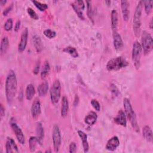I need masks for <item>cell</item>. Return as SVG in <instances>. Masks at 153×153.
Instances as JSON below:
<instances>
[{"label": "cell", "mask_w": 153, "mask_h": 153, "mask_svg": "<svg viewBox=\"0 0 153 153\" xmlns=\"http://www.w3.org/2000/svg\"><path fill=\"white\" fill-rule=\"evenodd\" d=\"M17 88V81L15 72L10 70L5 81V95L7 102L10 104L14 99Z\"/></svg>", "instance_id": "1"}, {"label": "cell", "mask_w": 153, "mask_h": 153, "mask_svg": "<svg viewBox=\"0 0 153 153\" xmlns=\"http://www.w3.org/2000/svg\"><path fill=\"white\" fill-rule=\"evenodd\" d=\"M123 105L125 109V114L129 120L133 130L136 132L139 131V127L137 124L136 115L131 107L129 99L127 98H124L123 100Z\"/></svg>", "instance_id": "2"}, {"label": "cell", "mask_w": 153, "mask_h": 153, "mask_svg": "<svg viewBox=\"0 0 153 153\" xmlns=\"http://www.w3.org/2000/svg\"><path fill=\"white\" fill-rule=\"evenodd\" d=\"M143 5V1H140L136 8L134 14L133 16V30L136 36L138 37L140 33L141 27V16L142 8Z\"/></svg>", "instance_id": "3"}, {"label": "cell", "mask_w": 153, "mask_h": 153, "mask_svg": "<svg viewBox=\"0 0 153 153\" xmlns=\"http://www.w3.org/2000/svg\"><path fill=\"white\" fill-rule=\"evenodd\" d=\"M129 65L128 61L123 57H117L110 59L106 64V69L109 71H118Z\"/></svg>", "instance_id": "4"}, {"label": "cell", "mask_w": 153, "mask_h": 153, "mask_svg": "<svg viewBox=\"0 0 153 153\" xmlns=\"http://www.w3.org/2000/svg\"><path fill=\"white\" fill-rule=\"evenodd\" d=\"M142 49L145 54H149L153 48V40L151 35L146 30L143 31L142 34Z\"/></svg>", "instance_id": "5"}, {"label": "cell", "mask_w": 153, "mask_h": 153, "mask_svg": "<svg viewBox=\"0 0 153 153\" xmlns=\"http://www.w3.org/2000/svg\"><path fill=\"white\" fill-rule=\"evenodd\" d=\"M50 93L51 103L54 105L57 104L60 99L61 93V85L59 80L54 81L50 88Z\"/></svg>", "instance_id": "6"}, {"label": "cell", "mask_w": 153, "mask_h": 153, "mask_svg": "<svg viewBox=\"0 0 153 153\" xmlns=\"http://www.w3.org/2000/svg\"><path fill=\"white\" fill-rule=\"evenodd\" d=\"M142 56L141 44L137 41H134L133 44L132 48V60L134 66L139 68L140 66V62Z\"/></svg>", "instance_id": "7"}, {"label": "cell", "mask_w": 153, "mask_h": 153, "mask_svg": "<svg viewBox=\"0 0 153 153\" xmlns=\"http://www.w3.org/2000/svg\"><path fill=\"white\" fill-rule=\"evenodd\" d=\"M52 139L54 149L55 152H59L61 145V134L59 130V127L57 125H54L53 128Z\"/></svg>", "instance_id": "8"}, {"label": "cell", "mask_w": 153, "mask_h": 153, "mask_svg": "<svg viewBox=\"0 0 153 153\" xmlns=\"http://www.w3.org/2000/svg\"><path fill=\"white\" fill-rule=\"evenodd\" d=\"M11 127L13 131L15 133V135L16 136V138H17L18 142L21 145H24L25 143V136H24L21 128L14 122L11 123Z\"/></svg>", "instance_id": "9"}, {"label": "cell", "mask_w": 153, "mask_h": 153, "mask_svg": "<svg viewBox=\"0 0 153 153\" xmlns=\"http://www.w3.org/2000/svg\"><path fill=\"white\" fill-rule=\"evenodd\" d=\"M27 38H28V29L27 28H25L21 35L20 41L18 45V51L19 53H22L26 48L27 42Z\"/></svg>", "instance_id": "10"}, {"label": "cell", "mask_w": 153, "mask_h": 153, "mask_svg": "<svg viewBox=\"0 0 153 153\" xmlns=\"http://www.w3.org/2000/svg\"><path fill=\"white\" fill-rule=\"evenodd\" d=\"M41 103L37 98L34 100L31 106V115L33 119H36L41 114Z\"/></svg>", "instance_id": "11"}, {"label": "cell", "mask_w": 153, "mask_h": 153, "mask_svg": "<svg viewBox=\"0 0 153 153\" xmlns=\"http://www.w3.org/2000/svg\"><path fill=\"white\" fill-rule=\"evenodd\" d=\"M113 44L115 50H120L124 46V43L121 35L117 31L113 32Z\"/></svg>", "instance_id": "12"}, {"label": "cell", "mask_w": 153, "mask_h": 153, "mask_svg": "<svg viewBox=\"0 0 153 153\" xmlns=\"http://www.w3.org/2000/svg\"><path fill=\"white\" fill-rule=\"evenodd\" d=\"M120 145V140L117 136H113L107 142L106 149L108 151H114Z\"/></svg>", "instance_id": "13"}, {"label": "cell", "mask_w": 153, "mask_h": 153, "mask_svg": "<svg viewBox=\"0 0 153 153\" xmlns=\"http://www.w3.org/2000/svg\"><path fill=\"white\" fill-rule=\"evenodd\" d=\"M6 152L7 153H13V152H19V150L14 140L10 137L7 138V140L5 144Z\"/></svg>", "instance_id": "14"}, {"label": "cell", "mask_w": 153, "mask_h": 153, "mask_svg": "<svg viewBox=\"0 0 153 153\" xmlns=\"http://www.w3.org/2000/svg\"><path fill=\"white\" fill-rule=\"evenodd\" d=\"M129 2L127 1H121V8L123 14V17L124 21H127L129 18Z\"/></svg>", "instance_id": "15"}, {"label": "cell", "mask_w": 153, "mask_h": 153, "mask_svg": "<svg viewBox=\"0 0 153 153\" xmlns=\"http://www.w3.org/2000/svg\"><path fill=\"white\" fill-rule=\"evenodd\" d=\"M114 121L116 124L122 126L123 127H126L127 124L126 117L124 112L122 110H120L117 115V116L114 118Z\"/></svg>", "instance_id": "16"}, {"label": "cell", "mask_w": 153, "mask_h": 153, "mask_svg": "<svg viewBox=\"0 0 153 153\" xmlns=\"http://www.w3.org/2000/svg\"><path fill=\"white\" fill-rule=\"evenodd\" d=\"M69 111V103L67 97L64 96L62 99V108H61V115L62 117H66L68 115Z\"/></svg>", "instance_id": "17"}, {"label": "cell", "mask_w": 153, "mask_h": 153, "mask_svg": "<svg viewBox=\"0 0 153 153\" xmlns=\"http://www.w3.org/2000/svg\"><path fill=\"white\" fill-rule=\"evenodd\" d=\"M78 134L82 141L84 152H88V149H89V146H88V141H87V134L84 131H82L81 130H78Z\"/></svg>", "instance_id": "18"}, {"label": "cell", "mask_w": 153, "mask_h": 153, "mask_svg": "<svg viewBox=\"0 0 153 153\" xmlns=\"http://www.w3.org/2000/svg\"><path fill=\"white\" fill-rule=\"evenodd\" d=\"M36 134L38 143L42 145L44 138V129L41 123H38L36 126Z\"/></svg>", "instance_id": "19"}, {"label": "cell", "mask_w": 153, "mask_h": 153, "mask_svg": "<svg viewBox=\"0 0 153 153\" xmlns=\"http://www.w3.org/2000/svg\"><path fill=\"white\" fill-rule=\"evenodd\" d=\"M143 136L146 141L148 142H151L152 141V131L151 128L148 126H145L143 127L142 130Z\"/></svg>", "instance_id": "20"}, {"label": "cell", "mask_w": 153, "mask_h": 153, "mask_svg": "<svg viewBox=\"0 0 153 153\" xmlns=\"http://www.w3.org/2000/svg\"><path fill=\"white\" fill-rule=\"evenodd\" d=\"M118 22V13L115 10H113L111 11V27L113 32L117 31Z\"/></svg>", "instance_id": "21"}, {"label": "cell", "mask_w": 153, "mask_h": 153, "mask_svg": "<svg viewBox=\"0 0 153 153\" xmlns=\"http://www.w3.org/2000/svg\"><path fill=\"white\" fill-rule=\"evenodd\" d=\"M32 41L36 52H41L43 49V44L40 37L38 35H34L32 37Z\"/></svg>", "instance_id": "22"}, {"label": "cell", "mask_w": 153, "mask_h": 153, "mask_svg": "<svg viewBox=\"0 0 153 153\" xmlns=\"http://www.w3.org/2000/svg\"><path fill=\"white\" fill-rule=\"evenodd\" d=\"M97 118V115L96 113L94 111H90L88 114L85 117L84 121L85 123L90 126H91L94 124Z\"/></svg>", "instance_id": "23"}, {"label": "cell", "mask_w": 153, "mask_h": 153, "mask_svg": "<svg viewBox=\"0 0 153 153\" xmlns=\"http://www.w3.org/2000/svg\"><path fill=\"white\" fill-rule=\"evenodd\" d=\"M9 47V41L7 36H5L2 38L1 42V56H3L6 53Z\"/></svg>", "instance_id": "24"}, {"label": "cell", "mask_w": 153, "mask_h": 153, "mask_svg": "<svg viewBox=\"0 0 153 153\" xmlns=\"http://www.w3.org/2000/svg\"><path fill=\"white\" fill-rule=\"evenodd\" d=\"M48 90V84L47 81L41 83L38 87V93L39 96H44Z\"/></svg>", "instance_id": "25"}, {"label": "cell", "mask_w": 153, "mask_h": 153, "mask_svg": "<svg viewBox=\"0 0 153 153\" xmlns=\"http://www.w3.org/2000/svg\"><path fill=\"white\" fill-rule=\"evenodd\" d=\"M35 90L33 85L32 84H29L26 89V99L28 100H30L33 96L35 95Z\"/></svg>", "instance_id": "26"}, {"label": "cell", "mask_w": 153, "mask_h": 153, "mask_svg": "<svg viewBox=\"0 0 153 153\" xmlns=\"http://www.w3.org/2000/svg\"><path fill=\"white\" fill-rule=\"evenodd\" d=\"M50 71V64L48 62L45 61L42 66L41 71V76L42 79H44L46 78V76L48 75L49 72Z\"/></svg>", "instance_id": "27"}, {"label": "cell", "mask_w": 153, "mask_h": 153, "mask_svg": "<svg viewBox=\"0 0 153 153\" xmlns=\"http://www.w3.org/2000/svg\"><path fill=\"white\" fill-rule=\"evenodd\" d=\"M63 51L65 53H68L69 54H70L74 58H76L79 56L76 49L74 47H71V46L66 47L63 50Z\"/></svg>", "instance_id": "28"}, {"label": "cell", "mask_w": 153, "mask_h": 153, "mask_svg": "<svg viewBox=\"0 0 153 153\" xmlns=\"http://www.w3.org/2000/svg\"><path fill=\"white\" fill-rule=\"evenodd\" d=\"M38 143V139L35 136H31L29 140V149L31 152H34L36 149V144Z\"/></svg>", "instance_id": "29"}, {"label": "cell", "mask_w": 153, "mask_h": 153, "mask_svg": "<svg viewBox=\"0 0 153 153\" xmlns=\"http://www.w3.org/2000/svg\"><path fill=\"white\" fill-rule=\"evenodd\" d=\"M87 16L89 18V19L94 23V20H93V11L92 9V6H91V2L90 1H87Z\"/></svg>", "instance_id": "30"}, {"label": "cell", "mask_w": 153, "mask_h": 153, "mask_svg": "<svg viewBox=\"0 0 153 153\" xmlns=\"http://www.w3.org/2000/svg\"><path fill=\"white\" fill-rule=\"evenodd\" d=\"M71 6L73 8L74 10L75 11V12L76 13L78 17L81 19V20H84V17L83 16V13H82V10L76 5V4L74 2V3H72L71 4Z\"/></svg>", "instance_id": "31"}, {"label": "cell", "mask_w": 153, "mask_h": 153, "mask_svg": "<svg viewBox=\"0 0 153 153\" xmlns=\"http://www.w3.org/2000/svg\"><path fill=\"white\" fill-rule=\"evenodd\" d=\"M32 3L35 5V7L41 11H44L48 8V5L46 4H42L37 1H32Z\"/></svg>", "instance_id": "32"}, {"label": "cell", "mask_w": 153, "mask_h": 153, "mask_svg": "<svg viewBox=\"0 0 153 153\" xmlns=\"http://www.w3.org/2000/svg\"><path fill=\"white\" fill-rule=\"evenodd\" d=\"M143 4L145 5V11L146 14H149L152 9V4L153 1H143Z\"/></svg>", "instance_id": "33"}, {"label": "cell", "mask_w": 153, "mask_h": 153, "mask_svg": "<svg viewBox=\"0 0 153 153\" xmlns=\"http://www.w3.org/2000/svg\"><path fill=\"white\" fill-rule=\"evenodd\" d=\"M44 35L47 38H48L49 39H52V38H54L56 36V33L55 31L48 29H45L44 31Z\"/></svg>", "instance_id": "34"}, {"label": "cell", "mask_w": 153, "mask_h": 153, "mask_svg": "<svg viewBox=\"0 0 153 153\" xmlns=\"http://www.w3.org/2000/svg\"><path fill=\"white\" fill-rule=\"evenodd\" d=\"M13 27V19L10 18L7 20L4 23V29L6 31H10Z\"/></svg>", "instance_id": "35"}, {"label": "cell", "mask_w": 153, "mask_h": 153, "mask_svg": "<svg viewBox=\"0 0 153 153\" xmlns=\"http://www.w3.org/2000/svg\"><path fill=\"white\" fill-rule=\"evenodd\" d=\"M27 12L29 16L33 20H38L39 19L38 16L36 13V12L32 8H27Z\"/></svg>", "instance_id": "36"}, {"label": "cell", "mask_w": 153, "mask_h": 153, "mask_svg": "<svg viewBox=\"0 0 153 153\" xmlns=\"http://www.w3.org/2000/svg\"><path fill=\"white\" fill-rule=\"evenodd\" d=\"M91 104L93 106V107L94 108V109L97 111H99L100 109V106L99 103L98 102V101L96 99H92L91 100Z\"/></svg>", "instance_id": "37"}, {"label": "cell", "mask_w": 153, "mask_h": 153, "mask_svg": "<svg viewBox=\"0 0 153 153\" xmlns=\"http://www.w3.org/2000/svg\"><path fill=\"white\" fill-rule=\"evenodd\" d=\"M111 91L112 93V96L113 97H116L118 96V94H119V91L118 90V88H117V87L114 85V84H111Z\"/></svg>", "instance_id": "38"}, {"label": "cell", "mask_w": 153, "mask_h": 153, "mask_svg": "<svg viewBox=\"0 0 153 153\" xmlns=\"http://www.w3.org/2000/svg\"><path fill=\"white\" fill-rule=\"evenodd\" d=\"M76 151V145L75 142H72L69 145V152L74 153Z\"/></svg>", "instance_id": "39"}, {"label": "cell", "mask_w": 153, "mask_h": 153, "mask_svg": "<svg viewBox=\"0 0 153 153\" xmlns=\"http://www.w3.org/2000/svg\"><path fill=\"white\" fill-rule=\"evenodd\" d=\"M39 66H40V62L38 61L37 62V63H36L33 70V73L35 75H37L39 71Z\"/></svg>", "instance_id": "40"}, {"label": "cell", "mask_w": 153, "mask_h": 153, "mask_svg": "<svg viewBox=\"0 0 153 153\" xmlns=\"http://www.w3.org/2000/svg\"><path fill=\"white\" fill-rule=\"evenodd\" d=\"M12 8H13V4H11V5H10V6H8L7 8H6L3 11V12H2L3 16H6L8 14V13L12 10Z\"/></svg>", "instance_id": "41"}, {"label": "cell", "mask_w": 153, "mask_h": 153, "mask_svg": "<svg viewBox=\"0 0 153 153\" xmlns=\"http://www.w3.org/2000/svg\"><path fill=\"white\" fill-rule=\"evenodd\" d=\"M76 4V5L82 10H84V7H85V5H84V2L82 1H81V0H79V1H75V2Z\"/></svg>", "instance_id": "42"}, {"label": "cell", "mask_w": 153, "mask_h": 153, "mask_svg": "<svg viewBox=\"0 0 153 153\" xmlns=\"http://www.w3.org/2000/svg\"><path fill=\"white\" fill-rule=\"evenodd\" d=\"M20 23H21V22H20V20H18L16 22V23L15 24V26H14V29L15 32H18V30H19V29L20 27Z\"/></svg>", "instance_id": "43"}, {"label": "cell", "mask_w": 153, "mask_h": 153, "mask_svg": "<svg viewBox=\"0 0 153 153\" xmlns=\"http://www.w3.org/2000/svg\"><path fill=\"white\" fill-rule=\"evenodd\" d=\"M0 114H1V118L2 119L4 115H5V109L2 104H1V107H0Z\"/></svg>", "instance_id": "44"}, {"label": "cell", "mask_w": 153, "mask_h": 153, "mask_svg": "<svg viewBox=\"0 0 153 153\" xmlns=\"http://www.w3.org/2000/svg\"><path fill=\"white\" fill-rule=\"evenodd\" d=\"M7 2V1H5V0H2L0 1V4L1 5H5V4Z\"/></svg>", "instance_id": "45"}, {"label": "cell", "mask_w": 153, "mask_h": 153, "mask_svg": "<svg viewBox=\"0 0 153 153\" xmlns=\"http://www.w3.org/2000/svg\"><path fill=\"white\" fill-rule=\"evenodd\" d=\"M149 27H150V29L152 28V19L151 20V22L149 23Z\"/></svg>", "instance_id": "46"}, {"label": "cell", "mask_w": 153, "mask_h": 153, "mask_svg": "<svg viewBox=\"0 0 153 153\" xmlns=\"http://www.w3.org/2000/svg\"><path fill=\"white\" fill-rule=\"evenodd\" d=\"M105 3H106L109 5L111 4V1H105Z\"/></svg>", "instance_id": "47"}]
</instances>
